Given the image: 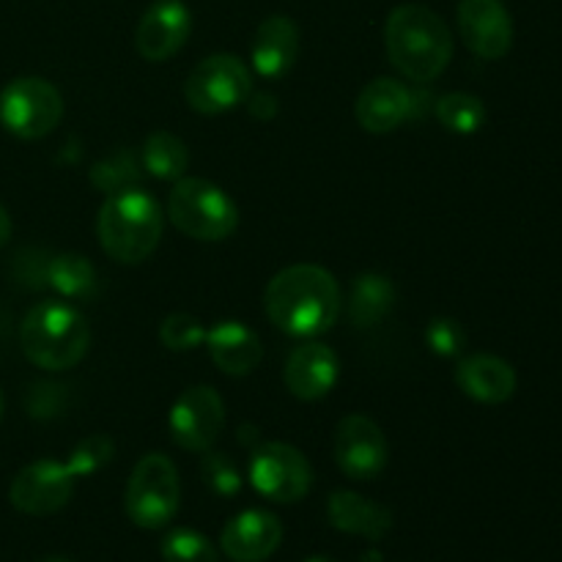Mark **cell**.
Segmentation results:
<instances>
[{"label":"cell","instance_id":"cell-29","mask_svg":"<svg viewBox=\"0 0 562 562\" xmlns=\"http://www.w3.org/2000/svg\"><path fill=\"white\" fill-rule=\"evenodd\" d=\"M159 340L170 351H190L206 344V327L190 313H170L159 324Z\"/></svg>","mask_w":562,"mask_h":562},{"label":"cell","instance_id":"cell-14","mask_svg":"<svg viewBox=\"0 0 562 562\" xmlns=\"http://www.w3.org/2000/svg\"><path fill=\"white\" fill-rule=\"evenodd\" d=\"M192 33V11L184 0H154L135 31L137 53L151 64L173 58Z\"/></svg>","mask_w":562,"mask_h":562},{"label":"cell","instance_id":"cell-4","mask_svg":"<svg viewBox=\"0 0 562 562\" xmlns=\"http://www.w3.org/2000/svg\"><path fill=\"white\" fill-rule=\"evenodd\" d=\"M91 333L77 307L66 302H38L20 327L22 355L44 371H66L86 357Z\"/></svg>","mask_w":562,"mask_h":562},{"label":"cell","instance_id":"cell-16","mask_svg":"<svg viewBox=\"0 0 562 562\" xmlns=\"http://www.w3.org/2000/svg\"><path fill=\"white\" fill-rule=\"evenodd\" d=\"M357 124L373 135H387L415 115V93L393 77H376L360 91L355 104Z\"/></svg>","mask_w":562,"mask_h":562},{"label":"cell","instance_id":"cell-27","mask_svg":"<svg viewBox=\"0 0 562 562\" xmlns=\"http://www.w3.org/2000/svg\"><path fill=\"white\" fill-rule=\"evenodd\" d=\"M162 558L165 562H220L214 543L198 530H187V527L170 530L162 538Z\"/></svg>","mask_w":562,"mask_h":562},{"label":"cell","instance_id":"cell-21","mask_svg":"<svg viewBox=\"0 0 562 562\" xmlns=\"http://www.w3.org/2000/svg\"><path fill=\"white\" fill-rule=\"evenodd\" d=\"M327 516L335 530L368 538V541H382L393 530L390 508L357 492H335L327 503Z\"/></svg>","mask_w":562,"mask_h":562},{"label":"cell","instance_id":"cell-11","mask_svg":"<svg viewBox=\"0 0 562 562\" xmlns=\"http://www.w3.org/2000/svg\"><path fill=\"white\" fill-rule=\"evenodd\" d=\"M387 437L376 420L349 415L335 428V464L351 481H373L387 467Z\"/></svg>","mask_w":562,"mask_h":562},{"label":"cell","instance_id":"cell-8","mask_svg":"<svg viewBox=\"0 0 562 562\" xmlns=\"http://www.w3.org/2000/svg\"><path fill=\"white\" fill-rule=\"evenodd\" d=\"M64 119V97L44 77L11 80L0 93V124L22 140L49 135Z\"/></svg>","mask_w":562,"mask_h":562},{"label":"cell","instance_id":"cell-28","mask_svg":"<svg viewBox=\"0 0 562 562\" xmlns=\"http://www.w3.org/2000/svg\"><path fill=\"white\" fill-rule=\"evenodd\" d=\"M201 477L209 486V492L220 494V497H236L241 492V486H245V477H241L239 467L225 453H212V450L203 453Z\"/></svg>","mask_w":562,"mask_h":562},{"label":"cell","instance_id":"cell-32","mask_svg":"<svg viewBox=\"0 0 562 562\" xmlns=\"http://www.w3.org/2000/svg\"><path fill=\"white\" fill-rule=\"evenodd\" d=\"M245 104H247V110H250L252 119H258V121H272L274 115H278V99L267 91L250 93Z\"/></svg>","mask_w":562,"mask_h":562},{"label":"cell","instance_id":"cell-2","mask_svg":"<svg viewBox=\"0 0 562 562\" xmlns=\"http://www.w3.org/2000/svg\"><path fill=\"white\" fill-rule=\"evenodd\" d=\"M384 47L404 77L431 82L453 58V33L448 22L420 3H404L384 22Z\"/></svg>","mask_w":562,"mask_h":562},{"label":"cell","instance_id":"cell-22","mask_svg":"<svg viewBox=\"0 0 562 562\" xmlns=\"http://www.w3.org/2000/svg\"><path fill=\"white\" fill-rule=\"evenodd\" d=\"M395 305V285L384 274L362 272L351 280L349 289V313L355 327H376Z\"/></svg>","mask_w":562,"mask_h":562},{"label":"cell","instance_id":"cell-26","mask_svg":"<svg viewBox=\"0 0 562 562\" xmlns=\"http://www.w3.org/2000/svg\"><path fill=\"white\" fill-rule=\"evenodd\" d=\"M140 173H143V162L137 159V154L130 151V148H121V151L110 154V157H104L102 162L93 165L91 184L97 187L99 192L113 195V192L137 187Z\"/></svg>","mask_w":562,"mask_h":562},{"label":"cell","instance_id":"cell-10","mask_svg":"<svg viewBox=\"0 0 562 562\" xmlns=\"http://www.w3.org/2000/svg\"><path fill=\"white\" fill-rule=\"evenodd\" d=\"M168 428L173 442L190 453H206L225 428V404L209 384L187 387L170 406Z\"/></svg>","mask_w":562,"mask_h":562},{"label":"cell","instance_id":"cell-13","mask_svg":"<svg viewBox=\"0 0 562 562\" xmlns=\"http://www.w3.org/2000/svg\"><path fill=\"white\" fill-rule=\"evenodd\" d=\"M459 36L472 55L483 60H499L514 47V20L503 0H461Z\"/></svg>","mask_w":562,"mask_h":562},{"label":"cell","instance_id":"cell-36","mask_svg":"<svg viewBox=\"0 0 562 562\" xmlns=\"http://www.w3.org/2000/svg\"><path fill=\"white\" fill-rule=\"evenodd\" d=\"M0 417H3V393H0Z\"/></svg>","mask_w":562,"mask_h":562},{"label":"cell","instance_id":"cell-33","mask_svg":"<svg viewBox=\"0 0 562 562\" xmlns=\"http://www.w3.org/2000/svg\"><path fill=\"white\" fill-rule=\"evenodd\" d=\"M11 239V217L3 206H0V247Z\"/></svg>","mask_w":562,"mask_h":562},{"label":"cell","instance_id":"cell-25","mask_svg":"<svg viewBox=\"0 0 562 562\" xmlns=\"http://www.w3.org/2000/svg\"><path fill=\"white\" fill-rule=\"evenodd\" d=\"M434 113H437L439 124L448 132H456V135H472V132H477L486 124V108H483V102L464 91L439 97L437 104H434Z\"/></svg>","mask_w":562,"mask_h":562},{"label":"cell","instance_id":"cell-31","mask_svg":"<svg viewBox=\"0 0 562 562\" xmlns=\"http://www.w3.org/2000/svg\"><path fill=\"white\" fill-rule=\"evenodd\" d=\"M426 346L439 357H456L464 351L467 333L453 318H434L426 327Z\"/></svg>","mask_w":562,"mask_h":562},{"label":"cell","instance_id":"cell-24","mask_svg":"<svg viewBox=\"0 0 562 562\" xmlns=\"http://www.w3.org/2000/svg\"><path fill=\"white\" fill-rule=\"evenodd\" d=\"M143 170L159 181H179L184 179L187 168H190V148L181 137L173 132L157 130L146 137L140 151Z\"/></svg>","mask_w":562,"mask_h":562},{"label":"cell","instance_id":"cell-18","mask_svg":"<svg viewBox=\"0 0 562 562\" xmlns=\"http://www.w3.org/2000/svg\"><path fill=\"white\" fill-rule=\"evenodd\" d=\"M296 55H300L296 22L285 14L267 16L252 36V71H258L267 80H278V77L289 75L291 66L296 64Z\"/></svg>","mask_w":562,"mask_h":562},{"label":"cell","instance_id":"cell-35","mask_svg":"<svg viewBox=\"0 0 562 562\" xmlns=\"http://www.w3.org/2000/svg\"><path fill=\"white\" fill-rule=\"evenodd\" d=\"M305 562H335V560H329V558H311V560H305Z\"/></svg>","mask_w":562,"mask_h":562},{"label":"cell","instance_id":"cell-19","mask_svg":"<svg viewBox=\"0 0 562 562\" xmlns=\"http://www.w3.org/2000/svg\"><path fill=\"white\" fill-rule=\"evenodd\" d=\"M456 384L477 404H505L516 393V371L497 355H470L456 368Z\"/></svg>","mask_w":562,"mask_h":562},{"label":"cell","instance_id":"cell-9","mask_svg":"<svg viewBox=\"0 0 562 562\" xmlns=\"http://www.w3.org/2000/svg\"><path fill=\"white\" fill-rule=\"evenodd\" d=\"M250 483L269 503H300L313 486L311 461L289 442H263L250 459Z\"/></svg>","mask_w":562,"mask_h":562},{"label":"cell","instance_id":"cell-7","mask_svg":"<svg viewBox=\"0 0 562 562\" xmlns=\"http://www.w3.org/2000/svg\"><path fill=\"white\" fill-rule=\"evenodd\" d=\"M252 93V69L228 53L209 55L184 82V99L195 113L220 115L239 108Z\"/></svg>","mask_w":562,"mask_h":562},{"label":"cell","instance_id":"cell-17","mask_svg":"<svg viewBox=\"0 0 562 562\" xmlns=\"http://www.w3.org/2000/svg\"><path fill=\"white\" fill-rule=\"evenodd\" d=\"M338 355L329 346L316 344H302L285 360V387L294 398L300 401H318L335 387L338 382Z\"/></svg>","mask_w":562,"mask_h":562},{"label":"cell","instance_id":"cell-23","mask_svg":"<svg viewBox=\"0 0 562 562\" xmlns=\"http://www.w3.org/2000/svg\"><path fill=\"white\" fill-rule=\"evenodd\" d=\"M47 283L64 300L88 302L99 294L97 269L86 256H77V252H64V256H55L49 261Z\"/></svg>","mask_w":562,"mask_h":562},{"label":"cell","instance_id":"cell-20","mask_svg":"<svg viewBox=\"0 0 562 562\" xmlns=\"http://www.w3.org/2000/svg\"><path fill=\"white\" fill-rule=\"evenodd\" d=\"M206 349L214 366L228 376H247L263 357L261 338L241 322H220L206 329Z\"/></svg>","mask_w":562,"mask_h":562},{"label":"cell","instance_id":"cell-15","mask_svg":"<svg viewBox=\"0 0 562 562\" xmlns=\"http://www.w3.org/2000/svg\"><path fill=\"white\" fill-rule=\"evenodd\" d=\"M283 541V525L274 514L258 508L241 510L223 527L220 547L234 562H263L278 552Z\"/></svg>","mask_w":562,"mask_h":562},{"label":"cell","instance_id":"cell-30","mask_svg":"<svg viewBox=\"0 0 562 562\" xmlns=\"http://www.w3.org/2000/svg\"><path fill=\"white\" fill-rule=\"evenodd\" d=\"M113 456H115L113 439L104 437V434H93V437H86L75 450H71L66 464H69V470L75 472V477L80 481V477L93 475V472L102 470L104 464H110Z\"/></svg>","mask_w":562,"mask_h":562},{"label":"cell","instance_id":"cell-34","mask_svg":"<svg viewBox=\"0 0 562 562\" xmlns=\"http://www.w3.org/2000/svg\"><path fill=\"white\" fill-rule=\"evenodd\" d=\"M38 562H71V560H66V558H44V560H38Z\"/></svg>","mask_w":562,"mask_h":562},{"label":"cell","instance_id":"cell-6","mask_svg":"<svg viewBox=\"0 0 562 562\" xmlns=\"http://www.w3.org/2000/svg\"><path fill=\"white\" fill-rule=\"evenodd\" d=\"M181 483L176 464L162 453H148L132 470L124 510L140 530H162L179 510Z\"/></svg>","mask_w":562,"mask_h":562},{"label":"cell","instance_id":"cell-3","mask_svg":"<svg viewBox=\"0 0 562 562\" xmlns=\"http://www.w3.org/2000/svg\"><path fill=\"white\" fill-rule=\"evenodd\" d=\"M165 214L159 203L140 187L104 198L97 217L102 250L119 263H143L162 239Z\"/></svg>","mask_w":562,"mask_h":562},{"label":"cell","instance_id":"cell-12","mask_svg":"<svg viewBox=\"0 0 562 562\" xmlns=\"http://www.w3.org/2000/svg\"><path fill=\"white\" fill-rule=\"evenodd\" d=\"M75 483L77 477L66 461L60 464L55 459H42L27 464L11 481L9 499L16 510L27 516H53L69 505Z\"/></svg>","mask_w":562,"mask_h":562},{"label":"cell","instance_id":"cell-1","mask_svg":"<svg viewBox=\"0 0 562 562\" xmlns=\"http://www.w3.org/2000/svg\"><path fill=\"white\" fill-rule=\"evenodd\" d=\"M269 322L291 338H316L333 329L344 311V294L333 272L318 263H294L269 280L263 291Z\"/></svg>","mask_w":562,"mask_h":562},{"label":"cell","instance_id":"cell-5","mask_svg":"<svg viewBox=\"0 0 562 562\" xmlns=\"http://www.w3.org/2000/svg\"><path fill=\"white\" fill-rule=\"evenodd\" d=\"M168 217L190 239L220 241L239 225V206L214 181L184 176L170 190Z\"/></svg>","mask_w":562,"mask_h":562}]
</instances>
